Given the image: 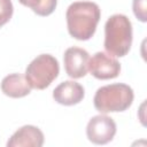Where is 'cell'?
<instances>
[{
	"label": "cell",
	"instance_id": "obj_1",
	"mask_svg": "<svg viewBox=\"0 0 147 147\" xmlns=\"http://www.w3.org/2000/svg\"><path fill=\"white\" fill-rule=\"evenodd\" d=\"M100 8L91 1L71 3L65 13L67 26L71 37L78 40H88L93 37L100 21Z\"/></svg>",
	"mask_w": 147,
	"mask_h": 147
},
{
	"label": "cell",
	"instance_id": "obj_8",
	"mask_svg": "<svg viewBox=\"0 0 147 147\" xmlns=\"http://www.w3.org/2000/svg\"><path fill=\"white\" fill-rule=\"evenodd\" d=\"M44 133L33 125H24L18 129L7 141L8 147H41Z\"/></svg>",
	"mask_w": 147,
	"mask_h": 147
},
{
	"label": "cell",
	"instance_id": "obj_13",
	"mask_svg": "<svg viewBox=\"0 0 147 147\" xmlns=\"http://www.w3.org/2000/svg\"><path fill=\"white\" fill-rule=\"evenodd\" d=\"M147 0H133L132 7H133V13L136 17L140 22H146L147 21V6H146Z\"/></svg>",
	"mask_w": 147,
	"mask_h": 147
},
{
	"label": "cell",
	"instance_id": "obj_5",
	"mask_svg": "<svg viewBox=\"0 0 147 147\" xmlns=\"http://www.w3.org/2000/svg\"><path fill=\"white\" fill-rule=\"evenodd\" d=\"M116 133V123L106 115L92 117L86 126V136L90 141L96 145H105L113 140Z\"/></svg>",
	"mask_w": 147,
	"mask_h": 147
},
{
	"label": "cell",
	"instance_id": "obj_2",
	"mask_svg": "<svg viewBox=\"0 0 147 147\" xmlns=\"http://www.w3.org/2000/svg\"><path fill=\"white\" fill-rule=\"evenodd\" d=\"M132 45V24L122 14L110 16L105 24V49L111 56H125Z\"/></svg>",
	"mask_w": 147,
	"mask_h": 147
},
{
	"label": "cell",
	"instance_id": "obj_6",
	"mask_svg": "<svg viewBox=\"0 0 147 147\" xmlns=\"http://www.w3.org/2000/svg\"><path fill=\"white\" fill-rule=\"evenodd\" d=\"M88 71L98 79H111L119 75L121 64L114 56L96 52L88 61Z\"/></svg>",
	"mask_w": 147,
	"mask_h": 147
},
{
	"label": "cell",
	"instance_id": "obj_12",
	"mask_svg": "<svg viewBox=\"0 0 147 147\" xmlns=\"http://www.w3.org/2000/svg\"><path fill=\"white\" fill-rule=\"evenodd\" d=\"M13 11L14 7L10 0H0V28L11 18Z\"/></svg>",
	"mask_w": 147,
	"mask_h": 147
},
{
	"label": "cell",
	"instance_id": "obj_3",
	"mask_svg": "<svg viewBox=\"0 0 147 147\" xmlns=\"http://www.w3.org/2000/svg\"><path fill=\"white\" fill-rule=\"evenodd\" d=\"M133 90L123 83H115L102 86L95 92L93 103L102 114L126 110L133 101Z\"/></svg>",
	"mask_w": 147,
	"mask_h": 147
},
{
	"label": "cell",
	"instance_id": "obj_11",
	"mask_svg": "<svg viewBox=\"0 0 147 147\" xmlns=\"http://www.w3.org/2000/svg\"><path fill=\"white\" fill-rule=\"evenodd\" d=\"M23 6L31 8L39 16L51 15L55 8L57 0H18Z\"/></svg>",
	"mask_w": 147,
	"mask_h": 147
},
{
	"label": "cell",
	"instance_id": "obj_4",
	"mask_svg": "<svg viewBox=\"0 0 147 147\" xmlns=\"http://www.w3.org/2000/svg\"><path fill=\"white\" fill-rule=\"evenodd\" d=\"M60 65L57 60L51 54H40L28 64L25 78L30 86L36 90L48 87L59 76Z\"/></svg>",
	"mask_w": 147,
	"mask_h": 147
},
{
	"label": "cell",
	"instance_id": "obj_9",
	"mask_svg": "<svg viewBox=\"0 0 147 147\" xmlns=\"http://www.w3.org/2000/svg\"><path fill=\"white\" fill-rule=\"evenodd\" d=\"M84 87L74 80H65L57 85L53 91L54 100L63 106H74L79 103L84 98Z\"/></svg>",
	"mask_w": 147,
	"mask_h": 147
},
{
	"label": "cell",
	"instance_id": "obj_10",
	"mask_svg": "<svg viewBox=\"0 0 147 147\" xmlns=\"http://www.w3.org/2000/svg\"><path fill=\"white\" fill-rule=\"evenodd\" d=\"M31 86L22 74H10L1 82V91L10 98H23L31 92Z\"/></svg>",
	"mask_w": 147,
	"mask_h": 147
},
{
	"label": "cell",
	"instance_id": "obj_7",
	"mask_svg": "<svg viewBox=\"0 0 147 147\" xmlns=\"http://www.w3.org/2000/svg\"><path fill=\"white\" fill-rule=\"evenodd\" d=\"M88 53L80 47H69L63 55L64 69L69 77L82 78L88 70Z\"/></svg>",
	"mask_w": 147,
	"mask_h": 147
}]
</instances>
